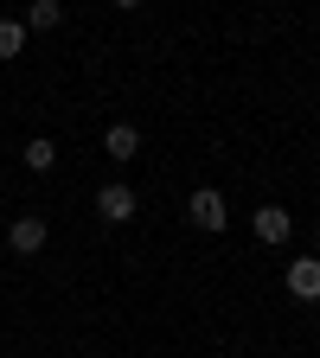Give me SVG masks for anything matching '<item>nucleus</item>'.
I'll list each match as a JSON object with an SVG mask.
<instances>
[{
	"label": "nucleus",
	"mask_w": 320,
	"mask_h": 358,
	"mask_svg": "<svg viewBox=\"0 0 320 358\" xmlns=\"http://www.w3.org/2000/svg\"><path fill=\"white\" fill-rule=\"evenodd\" d=\"M314 256H320V237H314Z\"/></svg>",
	"instance_id": "9b49d317"
},
{
	"label": "nucleus",
	"mask_w": 320,
	"mask_h": 358,
	"mask_svg": "<svg viewBox=\"0 0 320 358\" xmlns=\"http://www.w3.org/2000/svg\"><path fill=\"white\" fill-rule=\"evenodd\" d=\"M45 237H52V231H45V217H20L13 231H7V250H13V256H39Z\"/></svg>",
	"instance_id": "7ed1b4c3"
},
{
	"label": "nucleus",
	"mask_w": 320,
	"mask_h": 358,
	"mask_svg": "<svg viewBox=\"0 0 320 358\" xmlns=\"http://www.w3.org/2000/svg\"><path fill=\"white\" fill-rule=\"evenodd\" d=\"M103 154H109V160H134V154H141V134H134L128 122H116V128L103 134Z\"/></svg>",
	"instance_id": "423d86ee"
},
{
	"label": "nucleus",
	"mask_w": 320,
	"mask_h": 358,
	"mask_svg": "<svg viewBox=\"0 0 320 358\" xmlns=\"http://www.w3.org/2000/svg\"><path fill=\"white\" fill-rule=\"evenodd\" d=\"M26 52V20H0V58H20Z\"/></svg>",
	"instance_id": "1a4fd4ad"
},
{
	"label": "nucleus",
	"mask_w": 320,
	"mask_h": 358,
	"mask_svg": "<svg viewBox=\"0 0 320 358\" xmlns=\"http://www.w3.org/2000/svg\"><path fill=\"white\" fill-rule=\"evenodd\" d=\"M186 217L199 224V231H205V237H218V231H224V217H231V211H224V192H211V186H199V192L186 199Z\"/></svg>",
	"instance_id": "f257e3e1"
},
{
	"label": "nucleus",
	"mask_w": 320,
	"mask_h": 358,
	"mask_svg": "<svg viewBox=\"0 0 320 358\" xmlns=\"http://www.w3.org/2000/svg\"><path fill=\"white\" fill-rule=\"evenodd\" d=\"M288 231H295V217L282 205H256V243H288Z\"/></svg>",
	"instance_id": "20e7f679"
},
{
	"label": "nucleus",
	"mask_w": 320,
	"mask_h": 358,
	"mask_svg": "<svg viewBox=\"0 0 320 358\" xmlns=\"http://www.w3.org/2000/svg\"><path fill=\"white\" fill-rule=\"evenodd\" d=\"M97 211H103L109 224H128V217H134V192H128V186H103V192H97Z\"/></svg>",
	"instance_id": "39448f33"
},
{
	"label": "nucleus",
	"mask_w": 320,
	"mask_h": 358,
	"mask_svg": "<svg viewBox=\"0 0 320 358\" xmlns=\"http://www.w3.org/2000/svg\"><path fill=\"white\" fill-rule=\"evenodd\" d=\"M20 160H26V173H52V166H58V148H52V141H45V134H32V141H26V154H20Z\"/></svg>",
	"instance_id": "0eeeda50"
},
{
	"label": "nucleus",
	"mask_w": 320,
	"mask_h": 358,
	"mask_svg": "<svg viewBox=\"0 0 320 358\" xmlns=\"http://www.w3.org/2000/svg\"><path fill=\"white\" fill-rule=\"evenodd\" d=\"M288 294L295 301H320V256H295L288 262Z\"/></svg>",
	"instance_id": "f03ea898"
},
{
	"label": "nucleus",
	"mask_w": 320,
	"mask_h": 358,
	"mask_svg": "<svg viewBox=\"0 0 320 358\" xmlns=\"http://www.w3.org/2000/svg\"><path fill=\"white\" fill-rule=\"evenodd\" d=\"M109 7H122V13H134V7H141V0H109Z\"/></svg>",
	"instance_id": "9d476101"
},
{
	"label": "nucleus",
	"mask_w": 320,
	"mask_h": 358,
	"mask_svg": "<svg viewBox=\"0 0 320 358\" xmlns=\"http://www.w3.org/2000/svg\"><path fill=\"white\" fill-rule=\"evenodd\" d=\"M58 20H64L58 0H32V7H26V32H52Z\"/></svg>",
	"instance_id": "6e6552de"
}]
</instances>
